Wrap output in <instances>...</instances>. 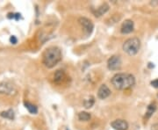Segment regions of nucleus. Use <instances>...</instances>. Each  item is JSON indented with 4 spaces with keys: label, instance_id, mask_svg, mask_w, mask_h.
<instances>
[{
    "label": "nucleus",
    "instance_id": "18",
    "mask_svg": "<svg viewBox=\"0 0 158 130\" xmlns=\"http://www.w3.org/2000/svg\"><path fill=\"white\" fill-rule=\"evenodd\" d=\"M10 42H11V43L16 44L17 43V42H18V40H17V38L15 36H11V38H10Z\"/></svg>",
    "mask_w": 158,
    "mask_h": 130
},
{
    "label": "nucleus",
    "instance_id": "3",
    "mask_svg": "<svg viewBox=\"0 0 158 130\" xmlns=\"http://www.w3.org/2000/svg\"><path fill=\"white\" fill-rule=\"evenodd\" d=\"M140 48H141V42L136 37L130 38L123 44V50L129 56L136 55L140 50Z\"/></svg>",
    "mask_w": 158,
    "mask_h": 130
},
{
    "label": "nucleus",
    "instance_id": "8",
    "mask_svg": "<svg viewBox=\"0 0 158 130\" xmlns=\"http://www.w3.org/2000/svg\"><path fill=\"white\" fill-rule=\"evenodd\" d=\"M135 28V25H134V22L130 20H127L123 22L122 26H121V33L125 34H130L134 31Z\"/></svg>",
    "mask_w": 158,
    "mask_h": 130
},
{
    "label": "nucleus",
    "instance_id": "7",
    "mask_svg": "<svg viewBox=\"0 0 158 130\" xmlns=\"http://www.w3.org/2000/svg\"><path fill=\"white\" fill-rule=\"evenodd\" d=\"M111 126L115 130H127L128 129V123L124 120H115L111 123Z\"/></svg>",
    "mask_w": 158,
    "mask_h": 130
},
{
    "label": "nucleus",
    "instance_id": "20",
    "mask_svg": "<svg viewBox=\"0 0 158 130\" xmlns=\"http://www.w3.org/2000/svg\"><path fill=\"white\" fill-rule=\"evenodd\" d=\"M150 4H151V5H153V6H156V5H158V1H156V2H151Z\"/></svg>",
    "mask_w": 158,
    "mask_h": 130
},
{
    "label": "nucleus",
    "instance_id": "2",
    "mask_svg": "<svg viewBox=\"0 0 158 130\" xmlns=\"http://www.w3.org/2000/svg\"><path fill=\"white\" fill-rule=\"evenodd\" d=\"M61 60H62V52L57 47H50L47 49L42 56L43 64L48 69L55 67Z\"/></svg>",
    "mask_w": 158,
    "mask_h": 130
},
{
    "label": "nucleus",
    "instance_id": "13",
    "mask_svg": "<svg viewBox=\"0 0 158 130\" xmlns=\"http://www.w3.org/2000/svg\"><path fill=\"white\" fill-rule=\"evenodd\" d=\"M25 107L29 111L30 114H36L38 113V108L35 105L32 104V103H29V102H25Z\"/></svg>",
    "mask_w": 158,
    "mask_h": 130
},
{
    "label": "nucleus",
    "instance_id": "9",
    "mask_svg": "<svg viewBox=\"0 0 158 130\" xmlns=\"http://www.w3.org/2000/svg\"><path fill=\"white\" fill-rule=\"evenodd\" d=\"M111 95V90L108 88L106 85H102L98 92V97L100 99H106V98H108Z\"/></svg>",
    "mask_w": 158,
    "mask_h": 130
},
{
    "label": "nucleus",
    "instance_id": "21",
    "mask_svg": "<svg viewBox=\"0 0 158 130\" xmlns=\"http://www.w3.org/2000/svg\"><path fill=\"white\" fill-rule=\"evenodd\" d=\"M67 130H68V129H67Z\"/></svg>",
    "mask_w": 158,
    "mask_h": 130
},
{
    "label": "nucleus",
    "instance_id": "5",
    "mask_svg": "<svg viewBox=\"0 0 158 130\" xmlns=\"http://www.w3.org/2000/svg\"><path fill=\"white\" fill-rule=\"evenodd\" d=\"M107 66L111 70H119L121 67V59L118 56H113L108 60Z\"/></svg>",
    "mask_w": 158,
    "mask_h": 130
},
{
    "label": "nucleus",
    "instance_id": "4",
    "mask_svg": "<svg viewBox=\"0 0 158 130\" xmlns=\"http://www.w3.org/2000/svg\"><path fill=\"white\" fill-rule=\"evenodd\" d=\"M17 93L16 87L9 82L0 83V94H5L9 96H13Z\"/></svg>",
    "mask_w": 158,
    "mask_h": 130
},
{
    "label": "nucleus",
    "instance_id": "6",
    "mask_svg": "<svg viewBox=\"0 0 158 130\" xmlns=\"http://www.w3.org/2000/svg\"><path fill=\"white\" fill-rule=\"evenodd\" d=\"M79 23L82 25V27H84V29L86 31V33L88 34H92V32L93 31L94 25L92 21L87 18H80L78 20Z\"/></svg>",
    "mask_w": 158,
    "mask_h": 130
},
{
    "label": "nucleus",
    "instance_id": "19",
    "mask_svg": "<svg viewBox=\"0 0 158 130\" xmlns=\"http://www.w3.org/2000/svg\"><path fill=\"white\" fill-rule=\"evenodd\" d=\"M151 130H158V123L153 124L152 127H151Z\"/></svg>",
    "mask_w": 158,
    "mask_h": 130
},
{
    "label": "nucleus",
    "instance_id": "12",
    "mask_svg": "<svg viewBox=\"0 0 158 130\" xmlns=\"http://www.w3.org/2000/svg\"><path fill=\"white\" fill-rule=\"evenodd\" d=\"M156 105L155 103L150 104V105L148 107V109H147V112H146V115H145V117H146L147 119L150 118L151 115L156 112Z\"/></svg>",
    "mask_w": 158,
    "mask_h": 130
},
{
    "label": "nucleus",
    "instance_id": "17",
    "mask_svg": "<svg viewBox=\"0 0 158 130\" xmlns=\"http://www.w3.org/2000/svg\"><path fill=\"white\" fill-rule=\"evenodd\" d=\"M151 85L153 87H155V88H158V79L152 81V82H151Z\"/></svg>",
    "mask_w": 158,
    "mask_h": 130
},
{
    "label": "nucleus",
    "instance_id": "1",
    "mask_svg": "<svg viewBox=\"0 0 158 130\" xmlns=\"http://www.w3.org/2000/svg\"><path fill=\"white\" fill-rule=\"evenodd\" d=\"M113 85L118 90H127L133 87L135 84V78L132 74L128 73H119L112 78Z\"/></svg>",
    "mask_w": 158,
    "mask_h": 130
},
{
    "label": "nucleus",
    "instance_id": "14",
    "mask_svg": "<svg viewBox=\"0 0 158 130\" xmlns=\"http://www.w3.org/2000/svg\"><path fill=\"white\" fill-rule=\"evenodd\" d=\"M1 116H2L3 118H5V119L13 120V119H14V112H13V110L9 109L7 111L2 112V113H1Z\"/></svg>",
    "mask_w": 158,
    "mask_h": 130
},
{
    "label": "nucleus",
    "instance_id": "10",
    "mask_svg": "<svg viewBox=\"0 0 158 130\" xmlns=\"http://www.w3.org/2000/svg\"><path fill=\"white\" fill-rule=\"evenodd\" d=\"M66 78V75L63 70H57L54 75V81L56 84H61L63 83Z\"/></svg>",
    "mask_w": 158,
    "mask_h": 130
},
{
    "label": "nucleus",
    "instance_id": "16",
    "mask_svg": "<svg viewBox=\"0 0 158 130\" xmlns=\"http://www.w3.org/2000/svg\"><path fill=\"white\" fill-rule=\"evenodd\" d=\"M94 103H95V99H94V97L93 96H91L90 98H88L86 99H84V107L87 109L91 108V107H92V106L94 105Z\"/></svg>",
    "mask_w": 158,
    "mask_h": 130
},
{
    "label": "nucleus",
    "instance_id": "11",
    "mask_svg": "<svg viewBox=\"0 0 158 130\" xmlns=\"http://www.w3.org/2000/svg\"><path fill=\"white\" fill-rule=\"evenodd\" d=\"M109 10V6L107 4H103L99 7L96 10V12L94 13V14L96 17H100L102 15H104Z\"/></svg>",
    "mask_w": 158,
    "mask_h": 130
},
{
    "label": "nucleus",
    "instance_id": "15",
    "mask_svg": "<svg viewBox=\"0 0 158 130\" xmlns=\"http://www.w3.org/2000/svg\"><path fill=\"white\" fill-rule=\"evenodd\" d=\"M92 118L91 114L87 112H81L78 114V119L81 121H88Z\"/></svg>",
    "mask_w": 158,
    "mask_h": 130
}]
</instances>
